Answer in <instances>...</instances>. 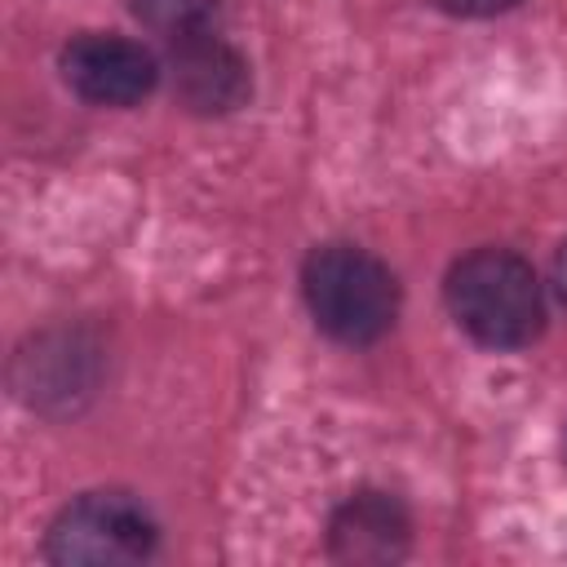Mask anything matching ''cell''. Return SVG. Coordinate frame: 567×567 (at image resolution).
I'll return each instance as SVG.
<instances>
[{
  "instance_id": "cell-1",
  "label": "cell",
  "mask_w": 567,
  "mask_h": 567,
  "mask_svg": "<svg viewBox=\"0 0 567 567\" xmlns=\"http://www.w3.org/2000/svg\"><path fill=\"white\" fill-rule=\"evenodd\" d=\"M452 319L487 350H523L545 328V292L536 270L509 248L465 252L443 284Z\"/></svg>"
},
{
  "instance_id": "cell-2",
  "label": "cell",
  "mask_w": 567,
  "mask_h": 567,
  "mask_svg": "<svg viewBox=\"0 0 567 567\" xmlns=\"http://www.w3.org/2000/svg\"><path fill=\"white\" fill-rule=\"evenodd\" d=\"M310 319L341 346H372L399 319L394 270L359 244H323L301 266Z\"/></svg>"
},
{
  "instance_id": "cell-3",
  "label": "cell",
  "mask_w": 567,
  "mask_h": 567,
  "mask_svg": "<svg viewBox=\"0 0 567 567\" xmlns=\"http://www.w3.org/2000/svg\"><path fill=\"white\" fill-rule=\"evenodd\" d=\"M159 527L151 509L128 492H84L53 518L44 558L62 567H124L151 558Z\"/></svg>"
},
{
  "instance_id": "cell-4",
  "label": "cell",
  "mask_w": 567,
  "mask_h": 567,
  "mask_svg": "<svg viewBox=\"0 0 567 567\" xmlns=\"http://www.w3.org/2000/svg\"><path fill=\"white\" fill-rule=\"evenodd\" d=\"M62 80L93 106H133L155 89L159 62L128 35L84 31L62 49Z\"/></svg>"
},
{
  "instance_id": "cell-5",
  "label": "cell",
  "mask_w": 567,
  "mask_h": 567,
  "mask_svg": "<svg viewBox=\"0 0 567 567\" xmlns=\"http://www.w3.org/2000/svg\"><path fill=\"white\" fill-rule=\"evenodd\" d=\"M168 75H173L177 102L195 115H230L252 93L244 53L230 49L217 31L168 44Z\"/></svg>"
},
{
  "instance_id": "cell-6",
  "label": "cell",
  "mask_w": 567,
  "mask_h": 567,
  "mask_svg": "<svg viewBox=\"0 0 567 567\" xmlns=\"http://www.w3.org/2000/svg\"><path fill=\"white\" fill-rule=\"evenodd\" d=\"M412 545V518L390 492H354L328 523V554L337 563H399Z\"/></svg>"
},
{
  "instance_id": "cell-7",
  "label": "cell",
  "mask_w": 567,
  "mask_h": 567,
  "mask_svg": "<svg viewBox=\"0 0 567 567\" xmlns=\"http://www.w3.org/2000/svg\"><path fill=\"white\" fill-rule=\"evenodd\" d=\"M89 350L75 337H40L35 354H22L18 368H31L27 381H18V394L27 403L49 408L53 399H71V394H89Z\"/></svg>"
},
{
  "instance_id": "cell-8",
  "label": "cell",
  "mask_w": 567,
  "mask_h": 567,
  "mask_svg": "<svg viewBox=\"0 0 567 567\" xmlns=\"http://www.w3.org/2000/svg\"><path fill=\"white\" fill-rule=\"evenodd\" d=\"M133 13L164 44H182V40H195V35L217 31L221 0H133Z\"/></svg>"
},
{
  "instance_id": "cell-9",
  "label": "cell",
  "mask_w": 567,
  "mask_h": 567,
  "mask_svg": "<svg viewBox=\"0 0 567 567\" xmlns=\"http://www.w3.org/2000/svg\"><path fill=\"white\" fill-rule=\"evenodd\" d=\"M447 9H456V13H470V18H492V13H505V9H514L518 0H443Z\"/></svg>"
},
{
  "instance_id": "cell-10",
  "label": "cell",
  "mask_w": 567,
  "mask_h": 567,
  "mask_svg": "<svg viewBox=\"0 0 567 567\" xmlns=\"http://www.w3.org/2000/svg\"><path fill=\"white\" fill-rule=\"evenodd\" d=\"M554 284H558V297H563V306H567V244H563L558 257H554Z\"/></svg>"
},
{
  "instance_id": "cell-11",
  "label": "cell",
  "mask_w": 567,
  "mask_h": 567,
  "mask_svg": "<svg viewBox=\"0 0 567 567\" xmlns=\"http://www.w3.org/2000/svg\"><path fill=\"white\" fill-rule=\"evenodd\" d=\"M563 447H567V439H563Z\"/></svg>"
}]
</instances>
